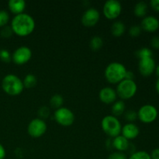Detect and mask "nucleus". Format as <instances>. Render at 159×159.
<instances>
[{
	"label": "nucleus",
	"mask_w": 159,
	"mask_h": 159,
	"mask_svg": "<svg viewBox=\"0 0 159 159\" xmlns=\"http://www.w3.org/2000/svg\"><path fill=\"white\" fill-rule=\"evenodd\" d=\"M148 12V4L145 2H138L134 8V13L138 17H145Z\"/></svg>",
	"instance_id": "obj_20"
},
{
	"label": "nucleus",
	"mask_w": 159,
	"mask_h": 159,
	"mask_svg": "<svg viewBox=\"0 0 159 159\" xmlns=\"http://www.w3.org/2000/svg\"><path fill=\"white\" fill-rule=\"evenodd\" d=\"M155 73H156V75L158 76V79H159V65L156 67V68H155Z\"/></svg>",
	"instance_id": "obj_39"
},
{
	"label": "nucleus",
	"mask_w": 159,
	"mask_h": 159,
	"mask_svg": "<svg viewBox=\"0 0 159 159\" xmlns=\"http://www.w3.org/2000/svg\"><path fill=\"white\" fill-rule=\"evenodd\" d=\"M26 6V3L24 0H9L8 2L9 11L15 16L24 12Z\"/></svg>",
	"instance_id": "obj_17"
},
{
	"label": "nucleus",
	"mask_w": 159,
	"mask_h": 159,
	"mask_svg": "<svg viewBox=\"0 0 159 159\" xmlns=\"http://www.w3.org/2000/svg\"><path fill=\"white\" fill-rule=\"evenodd\" d=\"M11 28L16 35L26 37L32 34L36 28L35 20L30 14L23 12L16 15L11 21Z\"/></svg>",
	"instance_id": "obj_1"
},
{
	"label": "nucleus",
	"mask_w": 159,
	"mask_h": 159,
	"mask_svg": "<svg viewBox=\"0 0 159 159\" xmlns=\"http://www.w3.org/2000/svg\"><path fill=\"white\" fill-rule=\"evenodd\" d=\"M54 118L56 122L63 127H70L75 122V114L73 111L67 107H62L55 110Z\"/></svg>",
	"instance_id": "obj_6"
},
{
	"label": "nucleus",
	"mask_w": 159,
	"mask_h": 159,
	"mask_svg": "<svg viewBox=\"0 0 159 159\" xmlns=\"http://www.w3.org/2000/svg\"><path fill=\"white\" fill-rule=\"evenodd\" d=\"M139 134V127L134 123H127V124L122 126L120 134L128 141L137 138Z\"/></svg>",
	"instance_id": "obj_15"
},
{
	"label": "nucleus",
	"mask_w": 159,
	"mask_h": 159,
	"mask_svg": "<svg viewBox=\"0 0 159 159\" xmlns=\"http://www.w3.org/2000/svg\"><path fill=\"white\" fill-rule=\"evenodd\" d=\"M2 89L6 94L16 96L21 94L25 88L20 77L14 74H8L2 80Z\"/></svg>",
	"instance_id": "obj_2"
},
{
	"label": "nucleus",
	"mask_w": 159,
	"mask_h": 159,
	"mask_svg": "<svg viewBox=\"0 0 159 159\" xmlns=\"http://www.w3.org/2000/svg\"><path fill=\"white\" fill-rule=\"evenodd\" d=\"M38 114L40 116V119H45V118H48V116L50 114V110L48 107H40V110L38 111Z\"/></svg>",
	"instance_id": "obj_32"
},
{
	"label": "nucleus",
	"mask_w": 159,
	"mask_h": 159,
	"mask_svg": "<svg viewBox=\"0 0 159 159\" xmlns=\"http://www.w3.org/2000/svg\"><path fill=\"white\" fill-rule=\"evenodd\" d=\"M158 110L151 104L142 106L138 111V118L144 124H151L158 117Z\"/></svg>",
	"instance_id": "obj_8"
},
{
	"label": "nucleus",
	"mask_w": 159,
	"mask_h": 159,
	"mask_svg": "<svg viewBox=\"0 0 159 159\" xmlns=\"http://www.w3.org/2000/svg\"><path fill=\"white\" fill-rule=\"evenodd\" d=\"M125 79H130V80H134V73L131 71H127V73H126Z\"/></svg>",
	"instance_id": "obj_37"
},
{
	"label": "nucleus",
	"mask_w": 159,
	"mask_h": 159,
	"mask_svg": "<svg viewBox=\"0 0 159 159\" xmlns=\"http://www.w3.org/2000/svg\"><path fill=\"white\" fill-rule=\"evenodd\" d=\"M127 159H152V158H151L150 154L148 152L144 151H138V152L132 153Z\"/></svg>",
	"instance_id": "obj_25"
},
{
	"label": "nucleus",
	"mask_w": 159,
	"mask_h": 159,
	"mask_svg": "<svg viewBox=\"0 0 159 159\" xmlns=\"http://www.w3.org/2000/svg\"><path fill=\"white\" fill-rule=\"evenodd\" d=\"M64 98L60 94H54L50 99V105L54 109H59L63 107Z\"/></svg>",
	"instance_id": "obj_23"
},
{
	"label": "nucleus",
	"mask_w": 159,
	"mask_h": 159,
	"mask_svg": "<svg viewBox=\"0 0 159 159\" xmlns=\"http://www.w3.org/2000/svg\"><path fill=\"white\" fill-rule=\"evenodd\" d=\"M32 54V51L29 47H19L12 53V61L17 65H25L30 61Z\"/></svg>",
	"instance_id": "obj_10"
},
{
	"label": "nucleus",
	"mask_w": 159,
	"mask_h": 159,
	"mask_svg": "<svg viewBox=\"0 0 159 159\" xmlns=\"http://www.w3.org/2000/svg\"><path fill=\"white\" fill-rule=\"evenodd\" d=\"M136 55L140 60V59L148 58V57H152L153 52H152V51L150 49V48H142L137 51Z\"/></svg>",
	"instance_id": "obj_24"
},
{
	"label": "nucleus",
	"mask_w": 159,
	"mask_h": 159,
	"mask_svg": "<svg viewBox=\"0 0 159 159\" xmlns=\"http://www.w3.org/2000/svg\"><path fill=\"white\" fill-rule=\"evenodd\" d=\"M9 21V12L4 9L0 10V27L2 28L5 26H7V23Z\"/></svg>",
	"instance_id": "obj_26"
},
{
	"label": "nucleus",
	"mask_w": 159,
	"mask_h": 159,
	"mask_svg": "<svg viewBox=\"0 0 159 159\" xmlns=\"http://www.w3.org/2000/svg\"><path fill=\"white\" fill-rule=\"evenodd\" d=\"M151 44L152 47L155 49L159 50V37H154L151 40Z\"/></svg>",
	"instance_id": "obj_33"
},
{
	"label": "nucleus",
	"mask_w": 159,
	"mask_h": 159,
	"mask_svg": "<svg viewBox=\"0 0 159 159\" xmlns=\"http://www.w3.org/2000/svg\"><path fill=\"white\" fill-rule=\"evenodd\" d=\"M150 155L152 159H159V148L154 149Z\"/></svg>",
	"instance_id": "obj_35"
},
{
	"label": "nucleus",
	"mask_w": 159,
	"mask_h": 159,
	"mask_svg": "<svg viewBox=\"0 0 159 159\" xmlns=\"http://www.w3.org/2000/svg\"><path fill=\"white\" fill-rule=\"evenodd\" d=\"M89 46L93 51H97L101 49L102 46H103V40L99 36H94L91 38L89 42Z\"/></svg>",
	"instance_id": "obj_22"
},
{
	"label": "nucleus",
	"mask_w": 159,
	"mask_h": 159,
	"mask_svg": "<svg viewBox=\"0 0 159 159\" xmlns=\"http://www.w3.org/2000/svg\"><path fill=\"white\" fill-rule=\"evenodd\" d=\"M0 60L5 63H9L12 61V54L8 50L0 49Z\"/></svg>",
	"instance_id": "obj_27"
},
{
	"label": "nucleus",
	"mask_w": 159,
	"mask_h": 159,
	"mask_svg": "<svg viewBox=\"0 0 159 159\" xmlns=\"http://www.w3.org/2000/svg\"><path fill=\"white\" fill-rule=\"evenodd\" d=\"M127 155H126L124 152H114L113 153L110 154L108 156L107 159H127Z\"/></svg>",
	"instance_id": "obj_31"
},
{
	"label": "nucleus",
	"mask_w": 159,
	"mask_h": 159,
	"mask_svg": "<svg viewBox=\"0 0 159 159\" xmlns=\"http://www.w3.org/2000/svg\"><path fill=\"white\" fill-rule=\"evenodd\" d=\"M12 34H13V32H12L10 26H5L4 27L2 28L1 31H0V35L3 38H9Z\"/></svg>",
	"instance_id": "obj_30"
},
{
	"label": "nucleus",
	"mask_w": 159,
	"mask_h": 159,
	"mask_svg": "<svg viewBox=\"0 0 159 159\" xmlns=\"http://www.w3.org/2000/svg\"><path fill=\"white\" fill-rule=\"evenodd\" d=\"M101 127L102 131L107 136L114 138L121 134L122 124L116 116L113 115H107L102 119Z\"/></svg>",
	"instance_id": "obj_4"
},
{
	"label": "nucleus",
	"mask_w": 159,
	"mask_h": 159,
	"mask_svg": "<svg viewBox=\"0 0 159 159\" xmlns=\"http://www.w3.org/2000/svg\"><path fill=\"white\" fill-rule=\"evenodd\" d=\"M155 89H156V91L157 93L159 94V79L157 80L156 82V85H155Z\"/></svg>",
	"instance_id": "obj_38"
},
{
	"label": "nucleus",
	"mask_w": 159,
	"mask_h": 159,
	"mask_svg": "<svg viewBox=\"0 0 159 159\" xmlns=\"http://www.w3.org/2000/svg\"><path fill=\"white\" fill-rule=\"evenodd\" d=\"M99 97L101 102L105 104H112L117 100V94L114 89L107 86L101 89L99 93Z\"/></svg>",
	"instance_id": "obj_13"
},
{
	"label": "nucleus",
	"mask_w": 159,
	"mask_h": 159,
	"mask_svg": "<svg viewBox=\"0 0 159 159\" xmlns=\"http://www.w3.org/2000/svg\"><path fill=\"white\" fill-rule=\"evenodd\" d=\"M151 7L156 12H159V0H152L150 2Z\"/></svg>",
	"instance_id": "obj_34"
},
{
	"label": "nucleus",
	"mask_w": 159,
	"mask_h": 159,
	"mask_svg": "<svg viewBox=\"0 0 159 159\" xmlns=\"http://www.w3.org/2000/svg\"><path fill=\"white\" fill-rule=\"evenodd\" d=\"M110 30H111V34H113V36H114V37H121L126 31L125 24H124L122 21H115L114 23L112 24Z\"/></svg>",
	"instance_id": "obj_18"
},
{
	"label": "nucleus",
	"mask_w": 159,
	"mask_h": 159,
	"mask_svg": "<svg viewBox=\"0 0 159 159\" xmlns=\"http://www.w3.org/2000/svg\"><path fill=\"white\" fill-rule=\"evenodd\" d=\"M141 32H142V29H141V26H138V25H134V26H130L129 29V35L131 37H139Z\"/></svg>",
	"instance_id": "obj_28"
},
{
	"label": "nucleus",
	"mask_w": 159,
	"mask_h": 159,
	"mask_svg": "<svg viewBox=\"0 0 159 159\" xmlns=\"http://www.w3.org/2000/svg\"><path fill=\"white\" fill-rule=\"evenodd\" d=\"M124 116H125L126 120L129 121V123H133L138 118V112L133 110H129L127 112H125Z\"/></svg>",
	"instance_id": "obj_29"
},
{
	"label": "nucleus",
	"mask_w": 159,
	"mask_h": 159,
	"mask_svg": "<svg viewBox=\"0 0 159 159\" xmlns=\"http://www.w3.org/2000/svg\"><path fill=\"white\" fill-rule=\"evenodd\" d=\"M102 12L108 20H115L122 12V5L117 0H107L103 5Z\"/></svg>",
	"instance_id": "obj_9"
},
{
	"label": "nucleus",
	"mask_w": 159,
	"mask_h": 159,
	"mask_svg": "<svg viewBox=\"0 0 159 159\" xmlns=\"http://www.w3.org/2000/svg\"><path fill=\"white\" fill-rule=\"evenodd\" d=\"M100 13L96 8L90 7L84 12L82 16V23L87 27H93L96 26L99 21Z\"/></svg>",
	"instance_id": "obj_11"
},
{
	"label": "nucleus",
	"mask_w": 159,
	"mask_h": 159,
	"mask_svg": "<svg viewBox=\"0 0 159 159\" xmlns=\"http://www.w3.org/2000/svg\"><path fill=\"white\" fill-rule=\"evenodd\" d=\"M127 70L120 62L113 61L105 68L104 75L107 82L111 84H118L125 79Z\"/></svg>",
	"instance_id": "obj_3"
},
{
	"label": "nucleus",
	"mask_w": 159,
	"mask_h": 159,
	"mask_svg": "<svg viewBox=\"0 0 159 159\" xmlns=\"http://www.w3.org/2000/svg\"><path fill=\"white\" fill-rule=\"evenodd\" d=\"M48 130V125L44 120L34 118L28 124L27 133L34 138H41Z\"/></svg>",
	"instance_id": "obj_7"
},
{
	"label": "nucleus",
	"mask_w": 159,
	"mask_h": 159,
	"mask_svg": "<svg viewBox=\"0 0 159 159\" xmlns=\"http://www.w3.org/2000/svg\"><path fill=\"white\" fill-rule=\"evenodd\" d=\"M112 146L114 149H116V152H125L129 149L130 147V143L127 139H126L124 137L120 134L114 138L112 141Z\"/></svg>",
	"instance_id": "obj_16"
},
{
	"label": "nucleus",
	"mask_w": 159,
	"mask_h": 159,
	"mask_svg": "<svg viewBox=\"0 0 159 159\" xmlns=\"http://www.w3.org/2000/svg\"><path fill=\"white\" fill-rule=\"evenodd\" d=\"M23 86L26 89H32L37 85V79L34 74H27L23 80Z\"/></svg>",
	"instance_id": "obj_21"
},
{
	"label": "nucleus",
	"mask_w": 159,
	"mask_h": 159,
	"mask_svg": "<svg viewBox=\"0 0 159 159\" xmlns=\"http://www.w3.org/2000/svg\"><path fill=\"white\" fill-rule=\"evenodd\" d=\"M142 30L148 33H154L158 30L159 20L154 16H148L143 18L141 23Z\"/></svg>",
	"instance_id": "obj_14"
},
{
	"label": "nucleus",
	"mask_w": 159,
	"mask_h": 159,
	"mask_svg": "<svg viewBox=\"0 0 159 159\" xmlns=\"http://www.w3.org/2000/svg\"><path fill=\"white\" fill-rule=\"evenodd\" d=\"M156 65L153 57L140 59L138 63V69L140 73L144 77L151 76L155 71Z\"/></svg>",
	"instance_id": "obj_12"
},
{
	"label": "nucleus",
	"mask_w": 159,
	"mask_h": 159,
	"mask_svg": "<svg viewBox=\"0 0 159 159\" xmlns=\"http://www.w3.org/2000/svg\"><path fill=\"white\" fill-rule=\"evenodd\" d=\"M125 102H124V100H116V102H114L112 106V113L114 116H122L124 113H125Z\"/></svg>",
	"instance_id": "obj_19"
},
{
	"label": "nucleus",
	"mask_w": 159,
	"mask_h": 159,
	"mask_svg": "<svg viewBox=\"0 0 159 159\" xmlns=\"http://www.w3.org/2000/svg\"><path fill=\"white\" fill-rule=\"evenodd\" d=\"M138 91V85L134 80L124 79L116 86V94L121 100H127L133 98Z\"/></svg>",
	"instance_id": "obj_5"
},
{
	"label": "nucleus",
	"mask_w": 159,
	"mask_h": 159,
	"mask_svg": "<svg viewBox=\"0 0 159 159\" xmlns=\"http://www.w3.org/2000/svg\"><path fill=\"white\" fill-rule=\"evenodd\" d=\"M6 155V152L5 148L3 147L2 144L0 143V159H5Z\"/></svg>",
	"instance_id": "obj_36"
}]
</instances>
